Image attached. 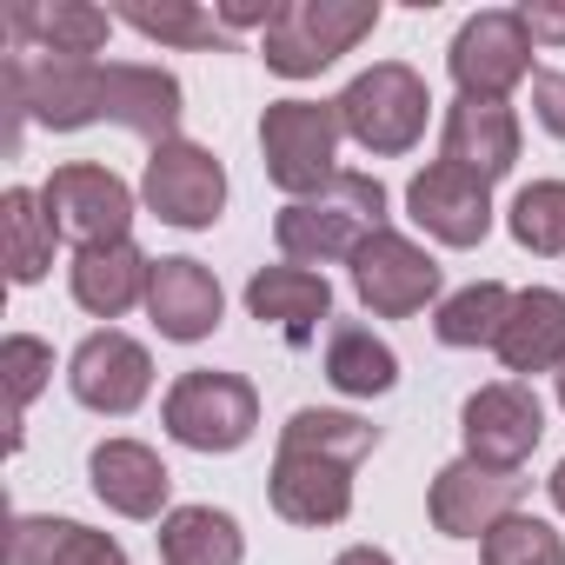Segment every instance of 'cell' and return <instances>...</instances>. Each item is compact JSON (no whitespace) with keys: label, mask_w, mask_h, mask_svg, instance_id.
<instances>
[{"label":"cell","mask_w":565,"mask_h":565,"mask_svg":"<svg viewBox=\"0 0 565 565\" xmlns=\"http://www.w3.org/2000/svg\"><path fill=\"white\" fill-rule=\"evenodd\" d=\"M380 446V426H366L360 413H294L279 426V452H273V479L266 499L287 525H340L353 512V466Z\"/></svg>","instance_id":"6da1fadb"},{"label":"cell","mask_w":565,"mask_h":565,"mask_svg":"<svg viewBox=\"0 0 565 565\" xmlns=\"http://www.w3.org/2000/svg\"><path fill=\"white\" fill-rule=\"evenodd\" d=\"M380 226H386V186L373 173H333L320 193L294 200L273 220V239L287 266H327V259H353Z\"/></svg>","instance_id":"7a4b0ae2"},{"label":"cell","mask_w":565,"mask_h":565,"mask_svg":"<svg viewBox=\"0 0 565 565\" xmlns=\"http://www.w3.org/2000/svg\"><path fill=\"white\" fill-rule=\"evenodd\" d=\"M373 28H380V0H279L259 41V61L279 81H313L320 67L353 54Z\"/></svg>","instance_id":"3957f363"},{"label":"cell","mask_w":565,"mask_h":565,"mask_svg":"<svg viewBox=\"0 0 565 565\" xmlns=\"http://www.w3.org/2000/svg\"><path fill=\"white\" fill-rule=\"evenodd\" d=\"M340 107L333 100H273L266 114H259V153H266V180L279 186V193H294V200H307V193H320L340 167H333V153H340Z\"/></svg>","instance_id":"277c9868"},{"label":"cell","mask_w":565,"mask_h":565,"mask_svg":"<svg viewBox=\"0 0 565 565\" xmlns=\"http://www.w3.org/2000/svg\"><path fill=\"white\" fill-rule=\"evenodd\" d=\"M167 433L186 446V452H239L259 426V393L239 380V373H213V366H193L173 380L167 406H160Z\"/></svg>","instance_id":"5b68a950"},{"label":"cell","mask_w":565,"mask_h":565,"mask_svg":"<svg viewBox=\"0 0 565 565\" xmlns=\"http://www.w3.org/2000/svg\"><path fill=\"white\" fill-rule=\"evenodd\" d=\"M333 107H340L347 140H360L366 153H406V147L426 134L433 94H426V81H419L406 61H380V67H366Z\"/></svg>","instance_id":"8992f818"},{"label":"cell","mask_w":565,"mask_h":565,"mask_svg":"<svg viewBox=\"0 0 565 565\" xmlns=\"http://www.w3.org/2000/svg\"><path fill=\"white\" fill-rule=\"evenodd\" d=\"M532 47H539V41L525 34L519 8H486V14H472V21L452 34L446 67H452V81H459L466 100H505L525 74H539V67H532Z\"/></svg>","instance_id":"52a82bcc"},{"label":"cell","mask_w":565,"mask_h":565,"mask_svg":"<svg viewBox=\"0 0 565 565\" xmlns=\"http://www.w3.org/2000/svg\"><path fill=\"white\" fill-rule=\"evenodd\" d=\"M41 206L61 226V239H81V246H114L134 226V186L114 167H94V160L54 167L47 186H41Z\"/></svg>","instance_id":"ba28073f"},{"label":"cell","mask_w":565,"mask_h":565,"mask_svg":"<svg viewBox=\"0 0 565 565\" xmlns=\"http://www.w3.org/2000/svg\"><path fill=\"white\" fill-rule=\"evenodd\" d=\"M347 266H353L360 307L380 313V320H413L426 300H439V259L426 246H413L406 233H393V226H380Z\"/></svg>","instance_id":"9c48e42d"},{"label":"cell","mask_w":565,"mask_h":565,"mask_svg":"<svg viewBox=\"0 0 565 565\" xmlns=\"http://www.w3.org/2000/svg\"><path fill=\"white\" fill-rule=\"evenodd\" d=\"M525 486H532V479H519V472H505V466L452 459V466H439V479H433V492H426V512H433V525H439L446 539H486L499 519L519 512Z\"/></svg>","instance_id":"30bf717a"},{"label":"cell","mask_w":565,"mask_h":565,"mask_svg":"<svg viewBox=\"0 0 565 565\" xmlns=\"http://www.w3.org/2000/svg\"><path fill=\"white\" fill-rule=\"evenodd\" d=\"M140 193L167 226H213L220 206H226V167L193 140H167V147L147 153Z\"/></svg>","instance_id":"8fae6325"},{"label":"cell","mask_w":565,"mask_h":565,"mask_svg":"<svg viewBox=\"0 0 565 565\" xmlns=\"http://www.w3.org/2000/svg\"><path fill=\"white\" fill-rule=\"evenodd\" d=\"M459 433H466V459H486V466L519 472V459L545 439V406H539L532 386L499 380V386H479L459 406Z\"/></svg>","instance_id":"7c38bea8"},{"label":"cell","mask_w":565,"mask_h":565,"mask_svg":"<svg viewBox=\"0 0 565 565\" xmlns=\"http://www.w3.org/2000/svg\"><path fill=\"white\" fill-rule=\"evenodd\" d=\"M67 386H74V399H81L87 413L127 419V413L147 399V386H153V360H147V347L127 340L120 327H100V333H87V340L74 347Z\"/></svg>","instance_id":"4fadbf2b"},{"label":"cell","mask_w":565,"mask_h":565,"mask_svg":"<svg viewBox=\"0 0 565 565\" xmlns=\"http://www.w3.org/2000/svg\"><path fill=\"white\" fill-rule=\"evenodd\" d=\"M406 206L413 220L439 239V246H479L492 233V186L452 160H433L426 173H413L406 186Z\"/></svg>","instance_id":"5bb4252c"},{"label":"cell","mask_w":565,"mask_h":565,"mask_svg":"<svg viewBox=\"0 0 565 565\" xmlns=\"http://www.w3.org/2000/svg\"><path fill=\"white\" fill-rule=\"evenodd\" d=\"M246 313L259 327H273L279 340L307 347L327 327V313H333V287H327V273H313V266H259L246 279Z\"/></svg>","instance_id":"9a60e30c"},{"label":"cell","mask_w":565,"mask_h":565,"mask_svg":"<svg viewBox=\"0 0 565 565\" xmlns=\"http://www.w3.org/2000/svg\"><path fill=\"white\" fill-rule=\"evenodd\" d=\"M114 34L107 8H87V0H21L8 8V41L21 54H54V61H94Z\"/></svg>","instance_id":"2e32d148"},{"label":"cell","mask_w":565,"mask_h":565,"mask_svg":"<svg viewBox=\"0 0 565 565\" xmlns=\"http://www.w3.org/2000/svg\"><path fill=\"white\" fill-rule=\"evenodd\" d=\"M180 114H186L180 107V81L167 67H140V61H114L107 67L100 120H114V127L153 140V147H167V140H180Z\"/></svg>","instance_id":"e0dca14e"},{"label":"cell","mask_w":565,"mask_h":565,"mask_svg":"<svg viewBox=\"0 0 565 565\" xmlns=\"http://www.w3.org/2000/svg\"><path fill=\"white\" fill-rule=\"evenodd\" d=\"M147 313H153L160 340L193 347V340H206L220 327L226 294H220L213 266H200V259H160L153 266V287H147Z\"/></svg>","instance_id":"ac0fdd59"},{"label":"cell","mask_w":565,"mask_h":565,"mask_svg":"<svg viewBox=\"0 0 565 565\" xmlns=\"http://www.w3.org/2000/svg\"><path fill=\"white\" fill-rule=\"evenodd\" d=\"M439 160L479 173L486 186H492L499 173H512V160H519V120H512V107H505V100H466V94H459V100L446 107Z\"/></svg>","instance_id":"d6986e66"},{"label":"cell","mask_w":565,"mask_h":565,"mask_svg":"<svg viewBox=\"0 0 565 565\" xmlns=\"http://www.w3.org/2000/svg\"><path fill=\"white\" fill-rule=\"evenodd\" d=\"M87 479H94L100 505H114L120 519H160V512H167V492H173V472H167L160 452L140 446V439H107V446H94Z\"/></svg>","instance_id":"ffe728a7"},{"label":"cell","mask_w":565,"mask_h":565,"mask_svg":"<svg viewBox=\"0 0 565 565\" xmlns=\"http://www.w3.org/2000/svg\"><path fill=\"white\" fill-rule=\"evenodd\" d=\"M492 353L505 373H558L565 366V294H552V287L512 294V313H505Z\"/></svg>","instance_id":"44dd1931"},{"label":"cell","mask_w":565,"mask_h":565,"mask_svg":"<svg viewBox=\"0 0 565 565\" xmlns=\"http://www.w3.org/2000/svg\"><path fill=\"white\" fill-rule=\"evenodd\" d=\"M147 287H153V259H147L134 239L81 246V253H74V300H81L94 320H120L134 300H147Z\"/></svg>","instance_id":"7402d4cb"},{"label":"cell","mask_w":565,"mask_h":565,"mask_svg":"<svg viewBox=\"0 0 565 565\" xmlns=\"http://www.w3.org/2000/svg\"><path fill=\"white\" fill-rule=\"evenodd\" d=\"M0 565H127V552L107 532L74 525V519H14Z\"/></svg>","instance_id":"603a6c76"},{"label":"cell","mask_w":565,"mask_h":565,"mask_svg":"<svg viewBox=\"0 0 565 565\" xmlns=\"http://www.w3.org/2000/svg\"><path fill=\"white\" fill-rule=\"evenodd\" d=\"M54 239H61V226L47 220L41 193H28V186H8V193H0V259H8V279H14V287L47 279Z\"/></svg>","instance_id":"cb8c5ba5"},{"label":"cell","mask_w":565,"mask_h":565,"mask_svg":"<svg viewBox=\"0 0 565 565\" xmlns=\"http://www.w3.org/2000/svg\"><path fill=\"white\" fill-rule=\"evenodd\" d=\"M327 380H333L340 393H353V399H380V393L399 386V353H393L373 327L340 320V327L327 333Z\"/></svg>","instance_id":"d4e9b609"},{"label":"cell","mask_w":565,"mask_h":565,"mask_svg":"<svg viewBox=\"0 0 565 565\" xmlns=\"http://www.w3.org/2000/svg\"><path fill=\"white\" fill-rule=\"evenodd\" d=\"M246 539L213 505H180L160 519V565H239Z\"/></svg>","instance_id":"484cf974"},{"label":"cell","mask_w":565,"mask_h":565,"mask_svg":"<svg viewBox=\"0 0 565 565\" xmlns=\"http://www.w3.org/2000/svg\"><path fill=\"white\" fill-rule=\"evenodd\" d=\"M505 313H512V294L499 279H479V287H459L452 300H439L433 333H439V347H499Z\"/></svg>","instance_id":"4316f807"},{"label":"cell","mask_w":565,"mask_h":565,"mask_svg":"<svg viewBox=\"0 0 565 565\" xmlns=\"http://www.w3.org/2000/svg\"><path fill=\"white\" fill-rule=\"evenodd\" d=\"M114 21H127L134 34H147V41H167V47H213V41H226V21L220 14H206V8H186V0H134V8H120Z\"/></svg>","instance_id":"83f0119b"},{"label":"cell","mask_w":565,"mask_h":565,"mask_svg":"<svg viewBox=\"0 0 565 565\" xmlns=\"http://www.w3.org/2000/svg\"><path fill=\"white\" fill-rule=\"evenodd\" d=\"M479 565H565V539L545 519L512 512L479 539Z\"/></svg>","instance_id":"f1b7e54d"},{"label":"cell","mask_w":565,"mask_h":565,"mask_svg":"<svg viewBox=\"0 0 565 565\" xmlns=\"http://www.w3.org/2000/svg\"><path fill=\"white\" fill-rule=\"evenodd\" d=\"M512 239L539 259L565 253V180H532L512 200Z\"/></svg>","instance_id":"f546056e"},{"label":"cell","mask_w":565,"mask_h":565,"mask_svg":"<svg viewBox=\"0 0 565 565\" xmlns=\"http://www.w3.org/2000/svg\"><path fill=\"white\" fill-rule=\"evenodd\" d=\"M0 373H8V419L21 426V419H28V406L41 399L47 373H54V347H47V340H34V333H14L8 347H0Z\"/></svg>","instance_id":"4dcf8cb0"},{"label":"cell","mask_w":565,"mask_h":565,"mask_svg":"<svg viewBox=\"0 0 565 565\" xmlns=\"http://www.w3.org/2000/svg\"><path fill=\"white\" fill-rule=\"evenodd\" d=\"M532 114L552 140H565V74L558 67H539L532 74Z\"/></svg>","instance_id":"1f68e13d"},{"label":"cell","mask_w":565,"mask_h":565,"mask_svg":"<svg viewBox=\"0 0 565 565\" xmlns=\"http://www.w3.org/2000/svg\"><path fill=\"white\" fill-rule=\"evenodd\" d=\"M519 21H525V34H532V41H545V47H565V8H558V0H525V8H519Z\"/></svg>","instance_id":"d6a6232c"},{"label":"cell","mask_w":565,"mask_h":565,"mask_svg":"<svg viewBox=\"0 0 565 565\" xmlns=\"http://www.w3.org/2000/svg\"><path fill=\"white\" fill-rule=\"evenodd\" d=\"M333 565H393V558H386L380 545H353V552H340Z\"/></svg>","instance_id":"836d02e7"},{"label":"cell","mask_w":565,"mask_h":565,"mask_svg":"<svg viewBox=\"0 0 565 565\" xmlns=\"http://www.w3.org/2000/svg\"><path fill=\"white\" fill-rule=\"evenodd\" d=\"M545 492H552V505H558V512H565V459H558V466H552V479H545Z\"/></svg>","instance_id":"e575fe53"},{"label":"cell","mask_w":565,"mask_h":565,"mask_svg":"<svg viewBox=\"0 0 565 565\" xmlns=\"http://www.w3.org/2000/svg\"><path fill=\"white\" fill-rule=\"evenodd\" d=\"M552 380H558V406H565V366H558V373H552Z\"/></svg>","instance_id":"d590c367"}]
</instances>
